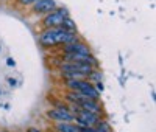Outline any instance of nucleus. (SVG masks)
<instances>
[{
  "instance_id": "obj_1",
  "label": "nucleus",
  "mask_w": 156,
  "mask_h": 132,
  "mask_svg": "<svg viewBox=\"0 0 156 132\" xmlns=\"http://www.w3.org/2000/svg\"><path fill=\"white\" fill-rule=\"evenodd\" d=\"M41 45L44 47H55L59 44H73L78 41V36L75 31H67L62 26H56V28H47L42 34H41Z\"/></svg>"
},
{
  "instance_id": "obj_2",
  "label": "nucleus",
  "mask_w": 156,
  "mask_h": 132,
  "mask_svg": "<svg viewBox=\"0 0 156 132\" xmlns=\"http://www.w3.org/2000/svg\"><path fill=\"white\" fill-rule=\"evenodd\" d=\"M59 69H61V73H81V75H86L87 78L90 72H92V67L83 62H66L64 61Z\"/></svg>"
},
{
  "instance_id": "obj_3",
  "label": "nucleus",
  "mask_w": 156,
  "mask_h": 132,
  "mask_svg": "<svg viewBox=\"0 0 156 132\" xmlns=\"http://www.w3.org/2000/svg\"><path fill=\"white\" fill-rule=\"evenodd\" d=\"M67 17V11L66 9H55L48 12L44 19V25L45 28H56V26L62 25V20Z\"/></svg>"
},
{
  "instance_id": "obj_4",
  "label": "nucleus",
  "mask_w": 156,
  "mask_h": 132,
  "mask_svg": "<svg viewBox=\"0 0 156 132\" xmlns=\"http://www.w3.org/2000/svg\"><path fill=\"white\" fill-rule=\"evenodd\" d=\"M75 120L78 121L80 126H86V127H94L98 121V113H94V112H89V110H84V109H78L76 112V118Z\"/></svg>"
},
{
  "instance_id": "obj_5",
  "label": "nucleus",
  "mask_w": 156,
  "mask_h": 132,
  "mask_svg": "<svg viewBox=\"0 0 156 132\" xmlns=\"http://www.w3.org/2000/svg\"><path fill=\"white\" fill-rule=\"evenodd\" d=\"M47 117L51 118V120H55V121H59V123H70L72 120H75V115L70 113L67 109H64V107H56V109L48 110Z\"/></svg>"
},
{
  "instance_id": "obj_6",
  "label": "nucleus",
  "mask_w": 156,
  "mask_h": 132,
  "mask_svg": "<svg viewBox=\"0 0 156 132\" xmlns=\"http://www.w3.org/2000/svg\"><path fill=\"white\" fill-rule=\"evenodd\" d=\"M64 61L66 62H83L90 67L97 65V61L92 55H80V53H64Z\"/></svg>"
},
{
  "instance_id": "obj_7",
  "label": "nucleus",
  "mask_w": 156,
  "mask_h": 132,
  "mask_svg": "<svg viewBox=\"0 0 156 132\" xmlns=\"http://www.w3.org/2000/svg\"><path fill=\"white\" fill-rule=\"evenodd\" d=\"M64 53H80V55H90L89 47L83 42H73V44H67L64 45Z\"/></svg>"
},
{
  "instance_id": "obj_8",
  "label": "nucleus",
  "mask_w": 156,
  "mask_h": 132,
  "mask_svg": "<svg viewBox=\"0 0 156 132\" xmlns=\"http://www.w3.org/2000/svg\"><path fill=\"white\" fill-rule=\"evenodd\" d=\"M55 0H36L34 2V12H51L55 11Z\"/></svg>"
},
{
  "instance_id": "obj_9",
  "label": "nucleus",
  "mask_w": 156,
  "mask_h": 132,
  "mask_svg": "<svg viewBox=\"0 0 156 132\" xmlns=\"http://www.w3.org/2000/svg\"><path fill=\"white\" fill-rule=\"evenodd\" d=\"M76 106H78L80 109H84V110H89V112H94V113H98V112H100V104L97 103V100L86 98V100H81L80 103H76Z\"/></svg>"
},
{
  "instance_id": "obj_10",
  "label": "nucleus",
  "mask_w": 156,
  "mask_h": 132,
  "mask_svg": "<svg viewBox=\"0 0 156 132\" xmlns=\"http://www.w3.org/2000/svg\"><path fill=\"white\" fill-rule=\"evenodd\" d=\"M56 129L59 132H78V127L73 126V124H70V123H59L56 126Z\"/></svg>"
},
{
  "instance_id": "obj_11",
  "label": "nucleus",
  "mask_w": 156,
  "mask_h": 132,
  "mask_svg": "<svg viewBox=\"0 0 156 132\" xmlns=\"http://www.w3.org/2000/svg\"><path fill=\"white\" fill-rule=\"evenodd\" d=\"M19 2H20L22 5H30V3H34L36 0H19Z\"/></svg>"
},
{
  "instance_id": "obj_12",
  "label": "nucleus",
  "mask_w": 156,
  "mask_h": 132,
  "mask_svg": "<svg viewBox=\"0 0 156 132\" xmlns=\"http://www.w3.org/2000/svg\"><path fill=\"white\" fill-rule=\"evenodd\" d=\"M95 90H97V92H98V90H100V92L103 90V84H101L100 81H97V84H95Z\"/></svg>"
},
{
  "instance_id": "obj_13",
  "label": "nucleus",
  "mask_w": 156,
  "mask_h": 132,
  "mask_svg": "<svg viewBox=\"0 0 156 132\" xmlns=\"http://www.w3.org/2000/svg\"><path fill=\"white\" fill-rule=\"evenodd\" d=\"M8 83H9V86H11V87H14V86H16V79L9 78V79H8Z\"/></svg>"
},
{
  "instance_id": "obj_14",
  "label": "nucleus",
  "mask_w": 156,
  "mask_h": 132,
  "mask_svg": "<svg viewBox=\"0 0 156 132\" xmlns=\"http://www.w3.org/2000/svg\"><path fill=\"white\" fill-rule=\"evenodd\" d=\"M6 64H8V65H12V67H14V61H12L11 58H9V59L6 61Z\"/></svg>"
},
{
  "instance_id": "obj_15",
  "label": "nucleus",
  "mask_w": 156,
  "mask_h": 132,
  "mask_svg": "<svg viewBox=\"0 0 156 132\" xmlns=\"http://www.w3.org/2000/svg\"><path fill=\"white\" fill-rule=\"evenodd\" d=\"M28 132H41V130H37V129H28Z\"/></svg>"
}]
</instances>
